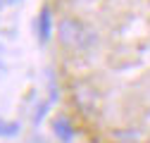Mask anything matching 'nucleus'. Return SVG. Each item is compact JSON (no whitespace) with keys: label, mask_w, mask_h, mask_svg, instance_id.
Masks as SVG:
<instances>
[{"label":"nucleus","mask_w":150,"mask_h":143,"mask_svg":"<svg viewBox=\"0 0 150 143\" xmlns=\"http://www.w3.org/2000/svg\"><path fill=\"white\" fill-rule=\"evenodd\" d=\"M36 26H38V38H41V41H48V38H50V29H52L50 10H43V12L38 14V22H36Z\"/></svg>","instance_id":"nucleus-3"},{"label":"nucleus","mask_w":150,"mask_h":143,"mask_svg":"<svg viewBox=\"0 0 150 143\" xmlns=\"http://www.w3.org/2000/svg\"><path fill=\"white\" fill-rule=\"evenodd\" d=\"M52 134L57 136V141H62V143H71V138H74V129H71V122L64 117V115H57L52 119Z\"/></svg>","instance_id":"nucleus-2"},{"label":"nucleus","mask_w":150,"mask_h":143,"mask_svg":"<svg viewBox=\"0 0 150 143\" xmlns=\"http://www.w3.org/2000/svg\"><path fill=\"white\" fill-rule=\"evenodd\" d=\"M57 41L67 50H88L96 43V31L76 17H62L57 24Z\"/></svg>","instance_id":"nucleus-1"},{"label":"nucleus","mask_w":150,"mask_h":143,"mask_svg":"<svg viewBox=\"0 0 150 143\" xmlns=\"http://www.w3.org/2000/svg\"><path fill=\"white\" fill-rule=\"evenodd\" d=\"M19 134V124L17 122H5V119H0V136H17Z\"/></svg>","instance_id":"nucleus-4"}]
</instances>
